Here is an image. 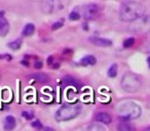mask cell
Instances as JSON below:
<instances>
[{
	"label": "cell",
	"mask_w": 150,
	"mask_h": 131,
	"mask_svg": "<svg viewBox=\"0 0 150 131\" xmlns=\"http://www.w3.org/2000/svg\"><path fill=\"white\" fill-rule=\"evenodd\" d=\"M31 78H32L34 81L38 82V83H45V82L48 81V76L44 73H38V74H33L31 75Z\"/></svg>",
	"instance_id": "cell-11"
},
{
	"label": "cell",
	"mask_w": 150,
	"mask_h": 131,
	"mask_svg": "<svg viewBox=\"0 0 150 131\" xmlns=\"http://www.w3.org/2000/svg\"><path fill=\"white\" fill-rule=\"evenodd\" d=\"M120 85H121V88L126 92L134 93V92H137L141 88L142 81L136 74L128 73L122 76L121 81H120Z\"/></svg>",
	"instance_id": "cell-4"
},
{
	"label": "cell",
	"mask_w": 150,
	"mask_h": 131,
	"mask_svg": "<svg viewBox=\"0 0 150 131\" xmlns=\"http://www.w3.org/2000/svg\"><path fill=\"white\" fill-rule=\"evenodd\" d=\"M52 56H48V58H47V64H48V66H50V64H52Z\"/></svg>",
	"instance_id": "cell-26"
},
{
	"label": "cell",
	"mask_w": 150,
	"mask_h": 131,
	"mask_svg": "<svg viewBox=\"0 0 150 131\" xmlns=\"http://www.w3.org/2000/svg\"><path fill=\"white\" fill-rule=\"evenodd\" d=\"M96 121L99 123H103V124L108 125L111 123L112 118H111V116L108 114V113L102 112V113H99V114L96 115Z\"/></svg>",
	"instance_id": "cell-9"
},
{
	"label": "cell",
	"mask_w": 150,
	"mask_h": 131,
	"mask_svg": "<svg viewBox=\"0 0 150 131\" xmlns=\"http://www.w3.org/2000/svg\"><path fill=\"white\" fill-rule=\"evenodd\" d=\"M100 11L101 8L98 4H96V3H89V4H87L83 6L82 15L85 19L89 21V19H95L96 17H98L99 15H100Z\"/></svg>",
	"instance_id": "cell-6"
},
{
	"label": "cell",
	"mask_w": 150,
	"mask_h": 131,
	"mask_svg": "<svg viewBox=\"0 0 150 131\" xmlns=\"http://www.w3.org/2000/svg\"><path fill=\"white\" fill-rule=\"evenodd\" d=\"M96 62L97 60L93 55H87L80 60V64L82 66H93Z\"/></svg>",
	"instance_id": "cell-12"
},
{
	"label": "cell",
	"mask_w": 150,
	"mask_h": 131,
	"mask_svg": "<svg viewBox=\"0 0 150 131\" xmlns=\"http://www.w3.org/2000/svg\"><path fill=\"white\" fill-rule=\"evenodd\" d=\"M42 66H43V64H42L41 62H39V60L34 62V68H35V69H41Z\"/></svg>",
	"instance_id": "cell-25"
},
{
	"label": "cell",
	"mask_w": 150,
	"mask_h": 131,
	"mask_svg": "<svg viewBox=\"0 0 150 131\" xmlns=\"http://www.w3.org/2000/svg\"><path fill=\"white\" fill-rule=\"evenodd\" d=\"M11 55L9 54H0V60H11Z\"/></svg>",
	"instance_id": "cell-24"
},
{
	"label": "cell",
	"mask_w": 150,
	"mask_h": 131,
	"mask_svg": "<svg viewBox=\"0 0 150 131\" xmlns=\"http://www.w3.org/2000/svg\"><path fill=\"white\" fill-rule=\"evenodd\" d=\"M62 26H63V21H56V23H54V24L52 25V31L58 30V29L61 28Z\"/></svg>",
	"instance_id": "cell-21"
},
{
	"label": "cell",
	"mask_w": 150,
	"mask_h": 131,
	"mask_svg": "<svg viewBox=\"0 0 150 131\" xmlns=\"http://www.w3.org/2000/svg\"><path fill=\"white\" fill-rule=\"evenodd\" d=\"M87 131H105V128L100 123H93V124L89 125Z\"/></svg>",
	"instance_id": "cell-16"
},
{
	"label": "cell",
	"mask_w": 150,
	"mask_h": 131,
	"mask_svg": "<svg viewBox=\"0 0 150 131\" xmlns=\"http://www.w3.org/2000/svg\"><path fill=\"white\" fill-rule=\"evenodd\" d=\"M117 71H118V67H117V64H111V67L108 69V76L110 78H114L116 77V75H117Z\"/></svg>",
	"instance_id": "cell-17"
},
{
	"label": "cell",
	"mask_w": 150,
	"mask_h": 131,
	"mask_svg": "<svg viewBox=\"0 0 150 131\" xmlns=\"http://www.w3.org/2000/svg\"><path fill=\"white\" fill-rule=\"evenodd\" d=\"M21 45H22V41H21L20 39H17V40L13 41V42L7 44V46H8L9 48H11L13 50H17L21 47Z\"/></svg>",
	"instance_id": "cell-18"
},
{
	"label": "cell",
	"mask_w": 150,
	"mask_h": 131,
	"mask_svg": "<svg viewBox=\"0 0 150 131\" xmlns=\"http://www.w3.org/2000/svg\"><path fill=\"white\" fill-rule=\"evenodd\" d=\"M31 125H32V127H33V128H35V129H41L42 128V124L40 123L39 120L33 121V122L31 123Z\"/></svg>",
	"instance_id": "cell-22"
},
{
	"label": "cell",
	"mask_w": 150,
	"mask_h": 131,
	"mask_svg": "<svg viewBox=\"0 0 150 131\" xmlns=\"http://www.w3.org/2000/svg\"><path fill=\"white\" fill-rule=\"evenodd\" d=\"M40 9L45 15H52L62 9L61 0H41Z\"/></svg>",
	"instance_id": "cell-5"
},
{
	"label": "cell",
	"mask_w": 150,
	"mask_h": 131,
	"mask_svg": "<svg viewBox=\"0 0 150 131\" xmlns=\"http://www.w3.org/2000/svg\"><path fill=\"white\" fill-rule=\"evenodd\" d=\"M43 131H54V129L50 128V127H45V128L43 129Z\"/></svg>",
	"instance_id": "cell-27"
},
{
	"label": "cell",
	"mask_w": 150,
	"mask_h": 131,
	"mask_svg": "<svg viewBox=\"0 0 150 131\" xmlns=\"http://www.w3.org/2000/svg\"><path fill=\"white\" fill-rule=\"evenodd\" d=\"M63 82H64V84H66V85H68V86H75V87H76V86L78 85V82L74 79L72 76H69V75L64 76Z\"/></svg>",
	"instance_id": "cell-14"
},
{
	"label": "cell",
	"mask_w": 150,
	"mask_h": 131,
	"mask_svg": "<svg viewBox=\"0 0 150 131\" xmlns=\"http://www.w3.org/2000/svg\"><path fill=\"white\" fill-rule=\"evenodd\" d=\"M15 125H17V122H15V117L13 116H7L4 120V124H3V127H4L5 131H11L15 128Z\"/></svg>",
	"instance_id": "cell-10"
},
{
	"label": "cell",
	"mask_w": 150,
	"mask_h": 131,
	"mask_svg": "<svg viewBox=\"0 0 150 131\" xmlns=\"http://www.w3.org/2000/svg\"><path fill=\"white\" fill-rule=\"evenodd\" d=\"M144 131H150V128H149V127H147V128H146Z\"/></svg>",
	"instance_id": "cell-30"
},
{
	"label": "cell",
	"mask_w": 150,
	"mask_h": 131,
	"mask_svg": "<svg viewBox=\"0 0 150 131\" xmlns=\"http://www.w3.org/2000/svg\"><path fill=\"white\" fill-rule=\"evenodd\" d=\"M120 120L122 122H128V120H134L140 117L142 113L141 107L134 101H122L116 107Z\"/></svg>",
	"instance_id": "cell-2"
},
{
	"label": "cell",
	"mask_w": 150,
	"mask_h": 131,
	"mask_svg": "<svg viewBox=\"0 0 150 131\" xmlns=\"http://www.w3.org/2000/svg\"><path fill=\"white\" fill-rule=\"evenodd\" d=\"M9 23L4 17H3V12H0V36H6L7 33L9 32Z\"/></svg>",
	"instance_id": "cell-8"
},
{
	"label": "cell",
	"mask_w": 150,
	"mask_h": 131,
	"mask_svg": "<svg viewBox=\"0 0 150 131\" xmlns=\"http://www.w3.org/2000/svg\"><path fill=\"white\" fill-rule=\"evenodd\" d=\"M117 130L118 131H136L135 127L133 125H130L128 122H120L117 125Z\"/></svg>",
	"instance_id": "cell-13"
},
{
	"label": "cell",
	"mask_w": 150,
	"mask_h": 131,
	"mask_svg": "<svg viewBox=\"0 0 150 131\" xmlns=\"http://www.w3.org/2000/svg\"><path fill=\"white\" fill-rule=\"evenodd\" d=\"M69 19H71V21H78V19H80V15H79L77 11L74 10L69 15Z\"/></svg>",
	"instance_id": "cell-19"
},
{
	"label": "cell",
	"mask_w": 150,
	"mask_h": 131,
	"mask_svg": "<svg viewBox=\"0 0 150 131\" xmlns=\"http://www.w3.org/2000/svg\"><path fill=\"white\" fill-rule=\"evenodd\" d=\"M81 112V107L79 105H64L56 112L54 118L58 122H66L76 118Z\"/></svg>",
	"instance_id": "cell-3"
},
{
	"label": "cell",
	"mask_w": 150,
	"mask_h": 131,
	"mask_svg": "<svg viewBox=\"0 0 150 131\" xmlns=\"http://www.w3.org/2000/svg\"><path fill=\"white\" fill-rule=\"evenodd\" d=\"M22 64H25V66H27V67H28V62H22Z\"/></svg>",
	"instance_id": "cell-29"
},
{
	"label": "cell",
	"mask_w": 150,
	"mask_h": 131,
	"mask_svg": "<svg viewBox=\"0 0 150 131\" xmlns=\"http://www.w3.org/2000/svg\"><path fill=\"white\" fill-rule=\"evenodd\" d=\"M89 42L91 44L96 46H100V47H108V46L112 45V41L106 38H101V37H89Z\"/></svg>",
	"instance_id": "cell-7"
},
{
	"label": "cell",
	"mask_w": 150,
	"mask_h": 131,
	"mask_svg": "<svg viewBox=\"0 0 150 131\" xmlns=\"http://www.w3.org/2000/svg\"><path fill=\"white\" fill-rule=\"evenodd\" d=\"M59 66H60L59 64H56L54 66V69H57V68H59Z\"/></svg>",
	"instance_id": "cell-28"
},
{
	"label": "cell",
	"mask_w": 150,
	"mask_h": 131,
	"mask_svg": "<svg viewBox=\"0 0 150 131\" xmlns=\"http://www.w3.org/2000/svg\"><path fill=\"white\" fill-rule=\"evenodd\" d=\"M134 43H135V39H134V38H128L126 40L123 41V47H126V48L130 47Z\"/></svg>",
	"instance_id": "cell-20"
},
{
	"label": "cell",
	"mask_w": 150,
	"mask_h": 131,
	"mask_svg": "<svg viewBox=\"0 0 150 131\" xmlns=\"http://www.w3.org/2000/svg\"><path fill=\"white\" fill-rule=\"evenodd\" d=\"M22 116L24 117L25 119H27V120H31V119H33V117H34L32 113H29V112H23Z\"/></svg>",
	"instance_id": "cell-23"
},
{
	"label": "cell",
	"mask_w": 150,
	"mask_h": 131,
	"mask_svg": "<svg viewBox=\"0 0 150 131\" xmlns=\"http://www.w3.org/2000/svg\"><path fill=\"white\" fill-rule=\"evenodd\" d=\"M146 12V7L144 4L137 1H128L120 5L119 7V19L122 21L130 23L136 21L143 17Z\"/></svg>",
	"instance_id": "cell-1"
},
{
	"label": "cell",
	"mask_w": 150,
	"mask_h": 131,
	"mask_svg": "<svg viewBox=\"0 0 150 131\" xmlns=\"http://www.w3.org/2000/svg\"><path fill=\"white\" fill-rule=\"evenodd\" d=\"M35 31V26L33 24H27L26 26L24 27V29H23V35L26 37L28 36H31V35H33V33H34Z\"/></svg>",
	"instance_id": "cell-15"
}]
</instances>
